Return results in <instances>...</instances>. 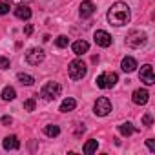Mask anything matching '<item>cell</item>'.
Wrapping results in <instances>:
<instances>
[{
  "mask_svg": "<svg viewBox=\"0 0 155 155\" xmlns=\"http://www.w3.org/2000/svg\"><path fill=\"white\" fill-rule=\"evenodd\" d=\"M108 22L113 26H124L130 22V8L124 2H115L108 11Z\"/></svg>",
  "mask_w": 155,
  "mask_h": 155,
  "instance_id": "cell-1",
  "label": "cell"
},
{
  "mask_svg": "<svg viewBox=\"0 0 155 155\" xmlns=\"http://www.w3.org/2000/svg\"><path fill=\"white\" fill-rule=\"evenodd\" d=\"M68 73H69V77H71L73 81H81L82 77H86L88 68H86V64H84L81 58H77V60L69 62V66H68Z\"/></svg>",
  "mask_w": 155,
  "mask_h": 155,
  "instance_id": "cell-2",
  "label": "cell"
},
{
  "mask_svg": "<svg viewBox=\"0 0 155 155\" xmlns=\"http://www.w3.org/2000/svg\"><path fill=\"white\" fill-rule=\"evenodd\" d=\"M117 81H119V77H117V73H113V71H104V73H101L97 79H95L97 86L102 88V90L113 88V86L117 84Z\"/></svg>",
  "mask_w": 155,
  "mask_h": 155,
  "instance_id": "cell-3",
  "label": "cell"
},
{
  "mask_svg": "<svg viewBox=\"0 0 155 155\" xmlns=\"http://www.w3.org/2000/svg\"><path fill=\"white\" fill-rule=\"evenodd\" d=\"M60 91H62V86L58 82H46L40 95L46 99V101H55L57 97H60Z\"/></svg>",
  "mask_w": 155,
  "mask_h": 155,
  "instance_id": "cell-4",
  "label": "cell"
},
{
  "mask_svg": "<svg viewBox=\"0 0 155 155\" xmlns=\"http://www.w3.org/2000/svg\"><path fill=\"white\" fill-rule=\"evenodd\" d=\"M146 40H148L146 33H142V31H131V33L126 37V46H128V48L137 49V48L144 46V44H146Z\"/></svg>",
  "mask_w": 155,
  "mask_h": 155,
  "instance_id": "cell-5",
  "label": "cell"
},
{
  "mask_svg": "<svg viewBox=\"0 0 155 155\" xmlns=\"http://www.w3.org/2000/svg\"><path fill=\"white\" fill-rule=\"evenodd\" d=\"M111 111V102L108 97H99L97 102H95V113L99 117H106L108 113Z\"/></svg>",
  "mask_w": 155,
  "mask_h": 155,
  "instance_id": "cell-6",
  "label": "cell"
},
{
  "mask_svg": "<svg viewBox=\"0 0 155 155\" xmlns=\"http://www.w3.org/2000/svg\"><path fill=\"white\" fill-rule=\"evenodd\" d=\"M139 79H140V82H144L146 86H153V84H155V77H153V68H151L150 64H144V66L140 68Z\"/></svg>",
  "mask_w": 155,
  "mask_h": 155,
  "instance_id": "cell-7",
  "label": "cell"
},
{
  "mask_svg": "<svg viewBox=\"0 0 155 155\" xmlns=\"http://www.w3.org/2000/svg\"><path fill=\"white\" fill-rule=\"evenodd\" d=\"M44 51L40 49V48H33V49H29L28 53H26V60H28V64H31V66H38L42 60H44Z\"/></svg>",
  "mask_w": 155,
  "mask_h": 155,
  "instance_id": "cell-8",
  "label": "cell"
},
{
  "mask_svg": "<svg viewBox=\"0 0 155 155\" xmlns=\"http://www.w3.org/2000/svg\"><path fill=\"white\" fill-rule=\"evenodd\" d=\"M95 44L97 46H101V48H108V46H111V37H110V33H106V31H102V29H99V31H95Z\"/></svg>",
  "mask_w": 155,
  "mask_h": 155,
  "instance_id": "cell-9",
  "label": "cell"
},
{
  "mask_svg": "<svg viewBox=\"0 0 155 155\" xmlns=\"http://www.w3.org/2000/svg\"><path fill=\"white\" fill-rule=\"evenodd\" d=\"M148 99H150V93H148L144 88L135 90V91H133V95H131V101H133L137 106H144V104L148 102Z\"/></svg>",
  "mask_w": 155,
  "mask_h": 155,
  "instance_id": "cell-10",
  "label": "cell"
},
{
  "mask_svg": "<svg viewBox=\"0 0 155 155\" xmlns=\"http://www.w3.org/2000/svg\"><path fill=\"white\" fill-rule=\"evenodd\" d=\"M95 4L91 2V0H84V2L81 4V17L82 18H90L93 13H95Z\"/></svg>",
  "mask_w": 155,
  "mask_h": 155,
  "instance_id": "cell-11",
  "label": "cell"
},
{
  "mask_svg": "<svg viewBox=\"0 0 155 155\" xmlns=\"http://www.w3.org/2000/svg\"><path fill=\"white\" fill-rule=\"evenodd\" d=\"M73 53L75 55H84L88 49H90V44L86 42V40H77V42H73Z\"/></svg>",
  "mask_w": 155,
  "mask_h": 155,
  "instance_id": "cell-12",
  "label": "cell"
},
{
  "mask_svg": "<svg viewBox=\"0 0 155 155\" xmlns=\"http://www.w3.org/2000/svg\"><path fill=\"white\" fill-rule=\"evenodd\" d=\"M120 66H122V71L131 73V71H135V68H137V60H135L133 57H124Z\"/></svg>",
  "mask_w": 155,
  "mask_h": 155,
  "instance_id": "cell-13",
  "label": "cell"
},
{
  "mask_svg": "<svg viewBox=\"0 0 155 155\" xmlns=\"http://www.w3.org/2000/svg\"><path fill=\"white\" fill-rule=\"evenodd\" d=\"M4 148H6V150H18V148H20V140H18V137H17V135H9V137H6V139H4Z\"/></svg>",
  "mask_w": 155,
  "mask_h": 155,
  "instance_id": "cell-14",
  "label": "cell"
},
{
  "mask_svg": "<svg viewBox=\"0 0 155 155\" xmlns=\"http://www.w3.org/2000/svg\"><path fill=\"white\" fill-rule=\"evenodd\" d=\"M15 17L20 18V20H29V18H31V9H29L28 6H18V8L15 9Z\"/></svg>",
  "mask_w": 155,
  "mask_h": 155,
  "instance_id": "cell-15",
  "label": "cell"
},
{
  "mask_svg": "<svg viewBox=\"0 0 155 155\" xmlns=\"http://www.w3.org/2000/svg\"><path fill=\"white\" fill-rule=\"evenodd\" d=\"M75 108H77V101H75V99H71V97L64 99V101H62V104H60V111H62V113L73 111Z\"/></svg>",
  "mask_w": 155,
  "mask_h": 155,
  "instance_id": "cell-16",
  "label": "cell"
},
{
  "mask_svg": "<svg viewBox=\"0 0 155 155\" xmlns=\"http://www.w3.org/2000/svg\"><path fill=\"white\" fill-rule=\"evenodd\" d=\"M119 131H120L122 135H126V137H128V135H131V133H135V131H139V130H137V128H133V124H131V122H124V124H120V126H119Z\"/></svg>",
  "mask_w": 155,
  "mask_h": 155,
  "instance_id": "cell-17",
  "label": "cell"
},
{
  "mask_svg": "<svg viewBox=\"0 0 155 155\" xmlns=\"http://www.w3.org/2000/svg\"><path fill=\"white\" fill-rule=\"evenodd\" d=\"M97 148H99V142H97L95 139H90V140H88V142L84 144V148H82V151L90 155V153H93V151H97Z\"/></svg>",
  "mask_w": 155,
  "mask_h": 155,
  "instance_id": "cell-18",
  "label": "cell"
},
{
  "mask_svg": "<svg viewBox=\"0 0 155 155\" xmlns=\"http://www.w3.org/2000/svg\"><path fill=\"white\" fill-rule=\"evenodd\" d=\"M44 133H46L48 137H57V135L60 133V128H58L57 124H48V126L44 128Z\"/></svg>",
  "mask_w": 155,
  "mask_h": 155,
  "instance_id": "cell-19",
  "label": "cell"
},
{
  "mask_svg": "<svg viewBox=\"0 0 155 155\" xmlns=\"http://www.w3.org/2000/svg\"><path fill=\"white\" fill-rule=\"evenodd\" d=\"M15 97H17V93H15V90H13L11 86L4 88V91H2V99H4V101H13Z\"/></svg>",
  "mask_w": 155,
  "mask_h": 155,
  "instance_id": "cell-20",
  "label": "cell"
},
{
  "mask_svg": "<svg viewBox=\"0 0 155 155\" xmlns=\"http://www.w3.org/2000/svg\"><path fill=\"white\" fill-rule=\"evenodd\" d=\"M18 81L22 82V84H26V86H31L33 82H35V79L31 75H26V73H18Z\"/></svg>",
  "mask_w": 155,
  "mask_h": 155,
  "instance_id": "cell-21",
  "label": "cell"
},
{
  "mask_svg": "<svg viewBox=\"0 0 155 155\" xmlns=\"http://www.w3.org/2000/svg\"><path fill=\"white\" fill-rule=\"evenodd\" d=\"M68 42H69V38H68L66 35H60V37H57V38H55L57 48H66V46H68Z\"/></svg>",
  "mask_w": 155,
  "mask_h": 155,
  "instance_id": "cell-22",
  "label": "cell"
},
{
  "mask_svg": "<svg viewBox=\"0 0 155 155\" xmlns=\"http://www.w3.org/2000/svg\"><path fill=\"white\" fill-rule=\"evenodd\" d=\"M24 110H26V111H33V110H35V99H28V101L24 102Z\"/></svg>",
  "mask_w": 155,
  "mask_h": 155,
  "instance_id": "cell-23",
  "label": "cell"
},
{
  "mask_svg": "<svg viewBox=\"0 0 155 155\" xmlns=\"http://www.w3.org/2000/svg\"><path fill=\"white\" fill-rule=\"evenodd\" d=\"M9 9H11V6H9V4L0 2V15H8V13H9Z\"/></svg>",
  "mask_w": 155,
  "mask_h": 155,
  "instance_id": "cell-24",
  "label": "cell"
},
{
  "mask_svg": "<svg viewBox=\"0 0 155 155\" xmlns=\"http://www.w3.org/2000/svg\"><path fill=\"white\" fill-rule=\"evenodd\" d=\"M151 122H153V119H151V113H146V115L142 117V124H144V126H151Z\"/></svg>",
  "mask_w": 155,
  "mask_h": 155,
  "instance_id": "cell-25",
  "label": "cell"
},
{
  "mask_svg": "<svg viewBox=\"0 0 155 155\" xmlns=\"http://www.w3.org/2000/svg\"><path fill=\"white\" fill-rule=\"evenodd\" d=\"M9 68V60L6 57H0V69H8Z\"/></svg>",
  "mask_w": 155,
  "mask_h": 155,
  "instance_id": "cell-26",
  "label": "cell"
},
{
  "mask_svg": "<svg viewBox=\"0 0 155 155\" xmlns=\"http://www.w3.org/2000/svg\"><path fill=\"white\" fill-rule=\"evenodd\" d=\"M11 122H13L11 117H2V119H0V124H4V126H9Z\"/></svg>",
  "mask_w": 155,
  "mask_h": 155,
  "instance_id": "cell-27",
  "label": "cell"
},
{
  "mask_svg": "<svg viewBox=\"0 0 155 155\" xmlns=\"http://www.w3.org/2000/svg\"><path fill=\"white\" fill-rule=\"evenodd\" d=\"M31 33H33V26H31V24H28V26L24 28V35H26V37H29Z\"/></svg>",
  "mask_w": 155,
  "mask_h": 155,
  "instance_id": "cell-28",
  "label": "cell"
},
{
  "mask_svg": "<svg viewBox=\"0 0 155 155\" xmlns=\"http://www.w3.org/2000/svg\"><path fill=\"white\" fill-rule=\"evenodd\" d=\"M146 144H148L150 151H155V142H153V139H148V140H146Z\"/></svg>",
  "mask_w": 155,
  "mask_h": 155,
  "instance_id": "cell-29",
  "label": "cell"
},
{
  "mask_svg": "<svg viewBox=\"0 0 155 155\" xmlns=\"http://www.w3.org/2000/svg\"><path fill=\"white\" fill-rule=\"evenodd\" d=\"M18 2H22V0H18Z\"/></svg>",
  "mask_w": 155,
  "mask_h": 155,
  "instance_id": "cell-30",
  "label": "cell"
}]
</instances>
